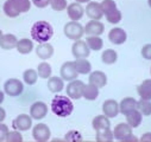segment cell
I'll return each instance as SVG.
<instances>
[{"instance_id":"30bf717a","label":"cell","mask_w":151,"mask_h":142,"mask_svg":"<svg viewBox=\"0 0 151 142\" xmlns=\"http://www.w3.org/2000/svg\"><path fill=\"white\" fill-rule=\"evenodd\" d=\"M85 12L87 17L92 20H100L102 17H105L101 7V3H96V1H89L85 9Z\"/></svg>"},{"instance_id":"277c9868","label":"cell","mask_w":151,"mask_h":142,"mask_svg":"<svg viewBox=\"0 0 151 142\" xmlns=\"http://www.w3.org/2000/svg\"><path fill=\"white\" fill-rule=\"evenodd\" d=\"M83 88H85V83L82 81L78 78L74 81H70L68 85L65 87L67 96H69L71 99H79L83 97Z\"/></svg>"},{"instance_id":"ffe728a7","label":"cell","mask_w":151,"mask_h":142,"mask_svg":"<svg viewBox=\"0 0 151 142\" xmlns=\"http://www.w3.org/2000/svg\"><path fill=\"white\" fill-rule=\"evenodd\" d=\"M17 44H18V39L12 33L3 34V37L0 38V48L4 50H12L17 48Z\"/></svg>"},{"instance_id":"ac0fdd59","label":"cell","mask_w":151,"mask_h":142,"mask_svg":"<svg viewBox=\"0 0 151 142\" xmlns=\"http://www.w3.org/2000/svg\"><path fill=\"white\" fill-rule=\"evenodd\" d=\"M134 109H137V99L133 97H125L119 103V110L123 115H126Z\"/></svg>"},{"instance_id":"bcb514c9","label":"cell","mask_w":151,"mask_h":142,"mask_svg":"<svg viewBox=\"0 0 151 142\" xmlns=\"http://www.w3.org/2000/svg\"><path fill=\"white\" fill-rule=\"evenodd\" d=\"M5 117H6V111H5V109H3L1 107H0V123L5 120Z\"/></svg>"},{"instance_id":"cb8c5ba5","label":"cell","mask_w":151,"mask_h":142,"mask_svg":"<svg viewBox=\"0 0 151 142\" xmlns=\"http://www.w3.org/2000/svg\"><path fill=\"white\" fill-rule=\"evenodd\" d=\"M74 63H75V66H76V70L79 74L87 75L92 72V64L87 60V58H76Z\"/></svg>"},{"instance_id":"8d00e7d4","label":"cell","mask_w":151,"mask_h":142,"mask_svg":"<svg viewBox=\"0 0 151 142\" xmlns=\"http://www.w3.org/2000/svg\"><path fill=\"white\" fill-rule=\"evenodd\" d=\"M101 7H102V11H104V14H107V13L118 9L114 0H102Z\"/></svg>"},{"instance_id":"d6986e66","label":"cell","mask_w":151,"mask_h":142,"mask_svg":"<svg viewBox=\"0 0 151 142\" xmlns=\"http://www.w3.org/2000/svg\"><path fill=\"white\" fill-rule=\"evenodd\" d=\"M131 133H132V127H131L127 122L117 124V126L114 127V130H113V134H114V138L118 140V141H120V142H122V140H123L125 136H127V135L131 134Z\"/></svg>"},{"instance_id":"83f0119b","label":"cell","mask_w":151,"mask_h":142,"mask_svg":"<svg viewBox=\"0 0 151 142\" xmlns=\"http://www.w3.org/2000/svg\"><path fill=\"white\" fill-rule=\"evenodd\" d=\"M19 53L22 55H27L30 53L32 50H33V42L31 39H27V38H23L20 40H18V44H17V48Z\"/></svg>"},{"instance_id":"6da1fadb","label":"cell","mask_w":151,"mask_h":142,"mask_svg":"<svg viewBox=\"0 0 151 142\" xmlns=\"http://www.w3.org/2000/svg\"><path fill=\"white\" fill-rule=\"evenodd\" d=\"M31 38L37 43H47L54 36V27L50 23L40 20L36 21L31 27Z\"/></svg>"},{"instance_id":"74e56055","label":"cell","mask_w":151,"mask_h":142,"mask_svg":"<svg viewBox=\"0 0 151 142\" xmlns=\"http://www.w3.org/2000/svg\"><path fill=\"white\" fill-rule=\"evenodd\" d=\"M137 92L138 95L140 96V98H144V99H150L151 101V89L147 88L145 84H140L137 87Z\"/></svg>"},{"instance_id":"f907efd6","label":"cell","mask_w":151,"mask_h":142,"mask_svg":"<svg viewBox=\"0 0 151 142\" xmlns=\"http://www.w3.org/2000/svg\"><path fill=\"white\" fill-rule=\"evenodd\" d=\"M147 5L151 7V0H147Z\"/></svg>"},{"instance_id":"7dc6e473","label":"cell","mask_w":151,"mask_h":142,"mask_svg":"<svg viewBox=\"0 0 151 142\" xmlns=\"http://www.w3.org/2000/svg\"><path fill=\"white\" fill-rule=\"evenodd\" d=\"M143 84H145L147 88H150V89H151V78H150V80H145V81L143 82Z\"/></svg>"},{"instance_id":"e0dca14e","label":"cell","mask_w":151,"mask_h":142,"mask_svg":"<svg viewBox=\"0 0 151 142\" xmlns=\"http://www.w3.org/2000/svg\"><path fill=\"white\" fill-rule=\"evenodd\" d=\"M88 82L96 85L100 89V88H104L107 84V76H106L105 72H102V71L96 70V71L91 72L89 77H88Z\"/></svg>"},{"instance_id":"5b68a950","label":"cell","mask_w":151,"mask_h":142,"mask_svg":"<svg viewBox=\"0 0 151 142\" xmlns=\"http://www.w3.org/2000/svg\"><path fill=\"white\" fill-rule=\"evenodd\" d=\"M50 136H51L50 129L45 123L36 124L32 129V137L37 142H47L50 140Z\"/></svg>"},{"instance_id":"7c38bea8","label":"cell","mask_w":151,"mask_h":142,"mask_svg":"<svg viewBox=\"0 0 151 142\" xmlns=\"http://www.w3.org/2000/svg\"><path fill=\"white\" fill-rule=\"evenodd\" d=\"M108 39L112 44L114 45H122L126 42L127 39V34L125 32V30H123L122 27H113L109 32H108Z\"/></svg>"},{"instance_id":"2e32d148","label":"cell","mask_w":151,"mask_h":142,"mask_svg":"<svg viewBox=\"0 0 151 142\" xmlns=\"http://www.w3.org/2000/svg\"><path fill=\"white\" fill-rule=\"evenodd\" d=\"M54 46L51 44H49L48 42L47 43H40V45H37L36 48V55L38 58L43 59V60H47L49 58H51L54 56Z\"/></svg>"},{"instance_id":"d4e9b609","label":"cell","mask_w":151,"mask_h":142,"mask_svg":"<svg viewBox=\"0 0 151 142\" xmlns=\"http://www.w3.org/2000/svg\"><path fill=\"white\" fill-rule=\"evenodd\" d=\"M99 96V88L92 83H88V84H85V88H83V97L88 101H94Z\"/></svg>"},{"instance_id":"f1b7e54d","label":"cell","mask_w":151,"mask_h":142,"mask_svg":"<svg viewBox=\"0 0 151 142\" xmlns=\"http://www.w3.org/2000/svg\"><path fill=\"white\" fill-rule=\"evenodd\" d=\"M95 140L98 142H112L113 140H114V134H113V131L109 128L101 129V130L96 131Z\"/></svg>"},{"instance_id":"d6a6232c","label":"cell","mask_w":151,"mask_h":142,"mask_svg":"<svg viewBox=\"0 0 151 142\" xmlns=\"http://www.w3.org/2000/svg\"><path fill=\"white\" fill-rule=\"evenodd\" d=\"M137 109L145 116H150L151 115V101L150 99H144L140 98L139 101H137Z\"/></svg>"},{"instance_id":"7a4b0ae2","label":"cell","mask_w":151,"mask_h":142,"mask_svg":"<svg viewBox=\"0 0 151 142\" xmlns=\"http://www.w3.org/2000/svg\"><path fill=\"white\" fill-rule=\"evenodd\" d=\"M51 110L60 117H67L74 111V104L69 96L56 95L51 101Z\"/></svg>"},{"instance_id":"4dcf8cb0","label":"cell","mask_w":151,"mask_h":142,"mask_svg":"<svg viewBox=\"0 0 151 142\" xmlns=\"http://www.w3.org/2000/svg\"><path fill=\"white\" fill-rule=\"evenodd\" d=\"M10 1L19 13H25L31 9L30 0H10Z\"/></svg>"},{"instance_id":"4316f807","label":"cell","mask_w":151,"mask_h":142,"mask_svg":"<svg viewBox=\"0 0 151 142\" xmlns=\"http://www.w3.org/2000/svg\"><path fill=\"white\" fill-rule=\"evenodd\" d=\"M117 59H118V53L113 49H107L101 53V60L104 64L112 65L117 62Z\"/></svg>"},{"instance_id":"7bdbcfd3","label":"cell","mask_w":151,"mask_h":142,"mask_svg":"<svg viewBox=\"0 0 151 142\" xmlns=\"http://www.w3.org/2000/svg\"><path fill=\"white\" fill-rule=\"evenodd\" d=\"M32 3L38 9H45L48 5H50L51 0H32Z\"/></svg>"},{"instance_id":"44dd1931","label":"cell","mask_w":151,"mask_h":142,"mask_svg":"<svg viewBox=\"0 0 151 142\" xmlns=\"http://www.w3.org/2000/svg\"><path fill=\"white\" fill-rule=\"evenodd\" d=\"M92 127L95 131L101 130V129H107L111 128V122H109V117H107L105 114L104 115H98L93 119L92 121Z\"/></svg>"},{"instance_id":"836d02e7","label":"cell","mask_w":151,"mask_h":142,"mask_svg":"<svg viewBox=\"0 0 151 142\" xmlns=\"http://www.w3.org/2000/svg\"><path fill=\"white\" fill-rule=\"evenodd\" d=\"M3 9H4V13H5L9 18H17V17L20 14V13L14 9V6L11 4L10 0H6V1L4 3Z\"/></svg>"},{"instance_id":"f6af8a7d","label":"cell","mask_w":151,"mask_h":142,"mask_svg":"<svg viewBox=\"0 0 151 142\" xmlns=\"http://www.w3.org/2000/svg\"><path fill=\"white\" fill-rule=\"evenodd\" d=\"M140 142H151V133H145L139 138Z\"/></svg>"},{"instance_id":"3957f363","label":"cell","mask_w":151,"mask_h":142,"mask_svg":"<svg viewBox=\"0 0 151 142\" xmlns=\"http://www.w3.org/2000/svg\"><path fill=\"white\" fill-rule=\"evenodd\" d=\"M63 32H64L67 38H69L71 40H79L85 34V27L79 21L71 20L64 25Z\"/></svg>"},{"instance_id":"f35d334b","label":"cell","mask_w":151,"mask_h":142,"mask_svg":"<svg viewBox=\"0 0 151 142\" xmlns=\"http://www.w3.org/2000/svg\"><path fill=\"white\" fill-rule=\"evenodd\" d=\"M50 6L54 11H63L68 7L67 0H51Z\"/></svg>"},{"instance_id":"9a60e30c","label":"cell","mask_w":151,"mask_h":142,"mask_svg":"<svg viewBox=\"0 0 151 142\" xmlns=\"http://www.w3.org/2000/svg\"><path fill=\"white\" fill-rule=\"evenodd\" d=\"M83 13H85V9L83 6H81L80 3H71L67 7V14L70 18V20L79 21L83 17Z\"/></svg>"},{"instance_id":"7402d4cb","label":"cell","mask_w":151,"mask_h":142,"mask_svg":"<svg viewBox=\"0 0 151 142\" xmlns=\"http://www.w3.org/2000/svg\"><path fill=\"white\" fill-rule=\"evenodd\" d=\"M63 81H64V80H63L62 77H57V76L49 77V78H48V83H47L48 89H49L51 92H54V94H57V92L62 91L63 88H64V82H63Z\"/></svg>"},{"instance_id":"f546056e","label":"cell","mask_w":151,"mask_h":142,"mask_svg":"<svg viewBox=\"0 0 151 142\" xmlns=\"http://www.w3.org/2000/svg\"><path fill=\"white\" fill-rule=\"evenodd\" d=\"M38 74L37 71L33 69H27L23 72V80L27 85H33L37 82V78H38Z\"/></svg>"},{"instance_id":"f5cc1de1","label":"cell","mask_w":151,"mask_h":142,"mask_svg":"<svg viewBox=\"0 0 151 142\" xmlns=\"http://www.w3.org/2000/svg\"><path fill=\"white\" fill-rule=\"evenodd\" d=\"M150 74H151V67H150Z\"/></svg>"},{"instance_id":"681fc988","label":"cell","mask_w":151,"mask_h":142,"mask_svg":"<svg viewBox=\"0 0 151 142\" xmlns=\"http://www.w3.org/2000/svg\"><path fill=\"white\" fill-rule=\"evenodd\" d=\"M75 1H76V3H80V4H85V3H89L91 1V0H75Z\"/></svg>"},{"instance_id":"9c48e42d","label":"cell","mask_w":151,"mask_h":142,"mask_svg":"<svg viewBox=\"0 0 151 142\" xmlns=\"http://www.w3.org/2000/svg\"><path fill=\"white\" fill-rule=\"evenodd\" d=\"M71 53L75 58H87L91 55V49L87 45L86 40H75L71 46Z\"/></svg>"},{"instance_id":"c3c4849f","label":"cell","mask_w":151,"mask_h":142,"mask_svg":"<svg viewBox=\"0 0 151 142\" xmlns=\"http://www.w3.org/2000/svg\"><path fill=\"white\" fill-rule=\"evenodd\" d=\"M4 97H5V95H4V92L0 90V104H1L3 102H4Z\"/></svg>"},{"instance_id":"484cf974","label":"cell","mask_w":151,"mask_h":142,"mask_svg":"<svg viewBox=\"0 0 151 142\" xmlns=\"http://www.w3.org/2000/svg\"><path fill=\"white\" fill-rule=\"evenodd\" d=\"M86 43L89 46V49L93 51H99L104 46V40L101 39L100 36H87Z\"/></svg>"},{"instance_id":"e575fe53","label":"cell","mask_w":151,"mask_h":142,"mask_svg":"<svg viewBox=\"0 0 151 142\" xmlns=\"http://www.w3.org/2000/svg\"><path fill=\"white\" fill-rule=\"evenodd\" d=\"M105 18H106V20H107L108 23H111V24H118V23L123 19V14H122V12L117 9V10H114V11H112V12L105 14Z\"/></svg>"},{"instance_id":"b9f144b4","label":"cell","mask_w":151,"mask_h":142,"mask_svg":"<svg viewBox=\"0 0 151 142\" xmlns=\"http://www.w3.org/2000/svg\"><path fill=\"white\" fill-rule=\"evenodd\" d=\"M9 134V127L6 124L0 123V142L6 141V136Z\"/></svg>"},{"instance_id":"4fadbf2b","label":"cell","mask_w":151,"mask_h":142,"mask_svg":"<svg viewBox=\"0 0 151 142\" xmlns=\"http://www.w3.org/2000/svg\"><path fill=\"white\" fill-rule=\"evenodd\" d=\"M102 111L109 119L116 117L120 113V110H119V103L116 99H106L102 103Z\"/></svg>"},{"instance_id":"ee69618b","label":"cell","mask_w":151,"mask_h":142,"mask_svg":"<svg viewBox=\"0 0 151 142\" xmlns=\"http://www.w3.org/2000/svg\"><path fill=\"white\" fill-rule=\"evenodd\" d=\"M138 141V137L137 136H134L132 133L131 134H129L127 136H125L123 140H122V142H137Z\"/></svg>"},{"instance_id":"816d5d0a","label":"cell","mask_w":151,"mask_h":142,"mask_svg":"<svg viewBox=\"0 0 151 142\" xmlns=\"http://www.w3.org/2000/svg\"><path fill=\"white\" fill-rule=\"evenodd\" d=\"M3 34H4V33H3V31H1V30H0V38H1V37H3Z\"/></svg>"},{"instance_id":"5bb4252c","label":"cell","mask_w":151,"mask_h":142,"mask_svg":"<svg viewBox=\"0 0 151 142\" xmlns=\"http://www.w3.org/2000/svg\"><path fill=\"white\" fill-rule=\"evenodd\" d=\"M105 31V25L100 20H89L85 25V33L87 36H100Z\"/></svg>"},{"instance_id":"d590c367","label":"cell","mask_w":151,"mask_h":142,"mask_svg":"<svg viewBox=\"0 0 151 142\" xmlns=\"http://www.w3.org/2000/svg\"><path fill=\"white\" fill-rule=\"evenodd\" d=\"M82 140H83L82 135L78 130H69L64 135V141H67V142H81Z\"/></svg>"},{"instance_id":"ba28073f","label":"cell","mask_w":151,"mask_h":142,"mask_svg":"<svg viewBox=\"0 0 151 142\" xmlns=\"http://www.w3.org/2000/svg\"><path fill=\"white\" fill-rule=\"evenodd\" d=\"M32 127V117L31 115L20 114L12 121V128L19 131H26Z\"/></svg>"},{"instance_id":"603a6c76","label":"cell","mask_w":151,"mask_h":142,"mask_svg":"<svg viewBox=\"0 0 151 142\" xmlns=\"http://www.w3.org/2000/svg\"><path fill=\"white\" fill-rule=\"evenodd\" d=\"M126 117V122L132 127V128H137L140 126L142 121H143V114L138 110V109H134L132 111H130L129 114L125 115Z\"/></svg>"},{"instance_id":"8fae6325","label":"cell","mask_w":151,"mask_h":142,"mask_svg":"<svg viewBox=\"0 0 151 142\" xmlns=\"http://www.w3.org/2000/svg\"><path fill=\"white\" fill-rule=\"evenodd\" d=\"M48 114V105L44 102H35L30 107V115L33 120H42Z\"/></svg>"},{"instance_id":"60d3db41","label":"cell","mask_w":151,"mask_h":142,"mask_svg":"<svg viewBox=\"0 0 151 142\" xmlns=\"http://www.w3.org/2000/svg\"><path fill=\"white\" fill-rule=\"evenodd\" d=\"M140 53H142V56H143L144 59L151 60V44H145V45L142 48Z\"/></svg>"},{"instance_id":"8992f818","label":"cell","mask_w":151,"mask_h":142,"mask_svg":"<svg viewBox=\"0 0 151 142\" xmlns=\"http://www.w3.org/2000/svg\"><path fill=\"white\" fill-rule=\"evenodd\" d=\"M4 91L12 97L19 96L24 91V84L17 78H10L4 84Z\"/></svg>"},{"instance_id":"1f68e13d","label":"cell","mask_w":151,"mask_h":142,"mask_svg":"<svg viewBox=\"0 0 151 142\" xmlns=\"http://www.w3.org/2000/svg\"><path fill=\"white\" fill-rule=\"evenodd\" d=\"M51 72H52V70L49 63L43 62V63H40L38 66H37V74H38L41 78H44V80L49 78L51 76Z\"/></svg>"},{"instance_id":"52a82bcc","label":"cell","mask_w":151,"mask_h":142,"mask_svg":"<svg viewBox=\"0 0 151 142\" xmlns=\"http://www.w3.org/2000/svg\"><path fill=\"white\" fill-rule=\"evenodd\" d=\"M60 74H61V77L64 81H68V82L76 80L78 76L80 75L78 72L76 66H75L74 62H65V63H63L61 69H60Z\"/></svg>"},{"instance_id":"ab89813d","label":"cell","mask_w":151,"mask_h":142,"mask_svg":"<svg viewBox=\"0 0 151 142\" xmlns=\"http://www.w3.org/2000/svg\"><path fill=\"white\" fill-rule=\"evenodd\" d=\"M6 141L7 142H22L23 141V136L19 133V130L14 129L12 131H9V134L6 136Z\"/></svg>"}]
</instances>
